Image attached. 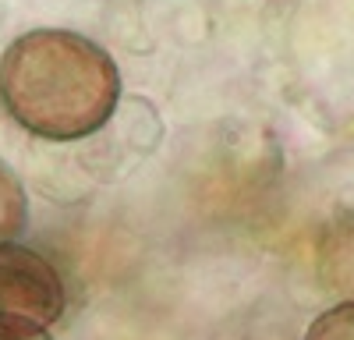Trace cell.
Returning <instances> with one entry per match:
<instances>
[{"mask_svg": "<svg viewBox=\"0 0 354 340\" xmlns=\"http://www.w3.org/2000/svg\"><path fill=\"white\" fill-rule=\"evenodd\" d=\"M0 340H53L43 326H28V323H4L0 319Z\"/></svg>", "mask_w": 354, "mask_h": 340, "instance_id": "obj_6", "label": "cell"}, {"mask_svg": "<svg viewBox=\"0 0 354 340\" xmlns=\"http://www.w3.org/2000/svg\"><path fill=\"white\" fill-rule=\"evenodd\" d=\"M64 280L39 252L0 245V319L46 330L64 316Z\"/></svg>", "mask_w": 354, "mask_h": 340, "instance_id": "obj_2", "label": "cell"}, {"mask_svg": "<svg viewBox=\"0 0 354 340\" xmlns=\"http://www.w3.org/2000/svg\"><path fill=\"white\" fill-rule=\"evenodd\" d=\"M121 100L113 57L68 28H32L0 57V103L11 121L46 142L96 135Z\"/></svg>", "mask_w": 354, "mask_h": 340, "instance_id": "obj_1", "label": "cell"}, {"mask_svg": "<svg viewBox=\"0 0 354 340\" xmlns=\"http://www.w3.org/2000/svg\"><path fill=\"white\" fill-rule=\"evenodd\" d=\"M28 227V195L15 170L0 160V245L15 241Z\"/></svg>", "mask_w": 354, "mask_h": 340, "instance_id": "obj_4", "label": "cell"}, {"mask_svg": "<svg viewBox=\"0 0 354 340\" xmlns=\"http://www.w3.org/2000/svg\"><path fill=\"white\" fill-rule=\"evenodd\" d=\"M305 340H354V301H340L308 326Z\"/></svg>", "mask_w": 354, "mask_h": 340, "instance_id": "obj_5", "label": "cell"}, {"mask_svg": "<svg viewBox=\"0 0 354 340\" xmlns=\"http://www.w3.org/2000/svg\"><path fill=\"white\" fill-rule=\"evenodd\" d=\"M319 280L330 294L354 301V216L333 223L319 245Z\"/></svg>", "mask_w": 354, "mask_h": 340, "instance_id": "obj_3", "label": "cell"}]
</instances>
